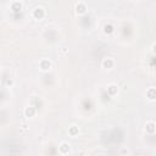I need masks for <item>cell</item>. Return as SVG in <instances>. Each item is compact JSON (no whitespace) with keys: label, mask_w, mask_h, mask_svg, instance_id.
Returning <instances> with one entry per match:
<instances>
[{"label":"cell","mask_w":156,"mask_h":156,"mask_svg":"<svg viewBox=\"0 0 156 156\" xmlns=\"http://www.w3.org/2000/svg\"><path fill=\"white\" fill-rule=\"evenodd\" d=\"M98 156H104V155H98Z\"/></svg>","instance_id":"15"},{"label":"cell","mask_w":156,"mask_h":156,"mask_svg":"<svg viewBox=\"0 0 156 156\" xmlns=\"http://www.w3.org/2000/svg\"><path fill=\"white\" fill-rule=\"evenodd\" d=\"M113 65H115L113 59H111V57L104 59V61H103V67H104V68H107V70H110V68L113 67Z\"/></svg>","instance_id":"3"},{"label":"cell","mask_w":156,"mask_h":156,"mask_svg":"<svg viewBox=\"0 0 156 156\" xmlns=\"http://www.w3.org/2000/svg\"><path fill=\"white\" fill-rule=\"evenodd\" d=\"M39 67L42 71H48L51 68V62H50V60H48V59H43V60H40V62H39Z\"/></svg>","instance_id":"2"},{"label":"cell","mask_w":156,"mask_h":156,"mask_svg":"<svg viewBox=\"0 0 156 156\" xmlns=\"http://www.w3.org/2000/svg\"><path fill=\"white\" fill-rule=\"evenodd\" d=\"M35 113H37V110H35V107H33V106H28V107L25 109V115H26V117H28V118L34 117Z\"/></svg>","instance_id":"4"},{"label":"cell","mask_w":156,"mask_h":156,"mask_svg":"<svg viewBox=\"0 0 156 156\" xmlns=\"http://www.w3.org/2000/svg\"><path fill=\"white\" fill-rule=\"evenodd\" d=\"M107 93H109V95H111V96L116 95L118 93V87L115 85V84H110L107 87Z\"/></svg>","instance_id":"9"},{"label":"cell","mask_w":156,"mask_h":156,"mask_svg":"<svg viewBox=\"0 0 156 156\" xmlns=\"http://www.w3.org/2000/svg\"><path fill=\"white\" fill-rule=\"evenodd\" d=\"M11 9H12L13 11H20L21 9H22V4L20 1H13L11 4Z\"/></svg>","instance_id":"12"},{"label":"cell","mask_w":156,"mask_h":156,"mask_svg":"<svg viewBox=\"0 0 156 156\" xmlns=\"http://www.w3.org/2000/svg\"><path fill=\"white\" fill-rule=\"evenodd\" d=\"M87 10V5L84 3H78L76 5V12L79 13V15H82V13H84Z\"/></svg>","instance_id":"7"},{"label":"cell","mask_w":156,"mask_h":156,"mask_svg":"<svg viewBox=\"0 0 156 156\" xmlns=\"http://www.w3.org/2000/svg\"><path fill=\"white\" fill-rule=\"evenodd\" d=\"M45 16V10L43 7H35L34 11H33V17L37 18V20H42V18H44Z\"/></svg>","instance_id":"1"},{"label":"cell","mask_w":156,"mask_h":156,"mask_svg":"<svg viewBox=\"0 0 156 156\" xmlns=\"http://www.w3.org/2000/svg\"><path fill=\"white\" fill-rule=\"evenodd\" d=\"M146 98L149 100H156V88H149L146 90Z\"/></svg>","instance_id":"5"},{"label":"cell","mask_w":156,"mask_h":156,"mask_svg":"<svg viewBox=\"0 0 156 156\" xmlns=\"http://www.w3.org/2000/svg\"><path fill=\"white\" fill-rule=\"evenodd\" d=\"M145 131L148 133H150V134H153V133H155V131H156V125L154 122H148L145 126Z\"/></svg>","instance_id":"8"},{"label":"cell","mask_w":156,"mask_h":156,"mask_svg":"<svg viewBox=\"0 0 156 156\" xmlns=\"http://www.w3.org/2000/svg\"><path fill=\"white\" fill-rule=\"evenodd\" d=\"M6 83H7V85H12V84H13V82H12L11 79H9V81L6 82Z\"/></svg>","instance_id":"14"},{"label":"cell","mask_w":156,"mask_h":156,"mask_svg":"<svg viewBox=\"0 0 156 156\" xmlns=\"http://www.w3.org/2000/svg\"><path fill=\"white\" fill-rule=\"evenodd\" d=\"M78 132H79V128H78L77 126H71L70 128H68V134H70L71 137L77 135Z\"/></svg>","instance_id":"10"},{"label":"cell","mask_w":156,"mask_h":156,"mask_svg":"<svg viewBox=\"0 0 156 156\" xmlns=\"http://www.w3.org/2000/svg\"><path fill=\"white\" fill-rule=\"evenodd\" d=\"M113 31H115V28L111 23H107V25L104 26V33L105 34H111V33H113Z\"/></svg>","instance_id":"11"},{"label":"cell","mask_w":156,"mask_h":156,"mask_svg":"<svg viewBox=\"0 0 156 156\" xmlns=\"http://www.w3.org/2000/svg\"><path fill=\"white\" fill-rule=\"evenodd\" d=\"M153 53H154V54H156V43L153 45Z\"/></svg>","instance_id":"13"},{"label":"cell","mask_w":156,"mask_h":156,"mask_svg":"<svg viewBox=\"0 0 156 156\" xmlns=\"http://www.w3.org/2000/svg\"><path fill=\"white\" fill-rule=\"evenodd\" d=\"M59 150H60V153L63 154V155H66L70 153V150H71V145L68 144V143H62L60 145V148H59Z\"/></svg>","instance_id":"6"}]
</instances>
